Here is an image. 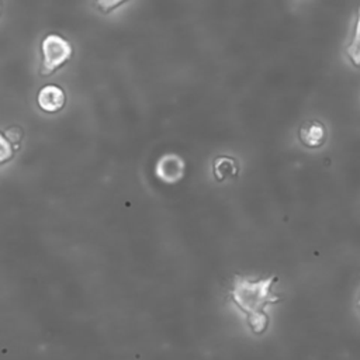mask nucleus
<instances>
[{
  "label": "nucleus",
  "mask_w": 360,
  "mask_h": 360,
  "mask_svg": "<svg viewBox=\"0 0 360 360\" xmlns=\"http://www.w3.org/2000/svg\"><path fill=\"white\" fill-rule=\"evenodd\" d=\"M122 1H125V0H97V6L103 11H110V10L115 8L117 6H120Z\"/></svg>",
  "instance_id": "nucleus-9"
},
{
  "label": "nucleus",
  "mask_w": 360,
  "mask_h": 360,
  "mask_svg": "<svg viewBox=\"0 0 360 360\" xmlns=\"http://www.w3.org/2000/svg\"><path fill=\"white\" fill-rule=\"evenodd\" d=\"M184 172H186L184 160L174 153L163 155L155 166L156 176L167 184H173L181 180L184 176Z\"/></svg>",
  "instance_id": "nucleus-4"
},
{
  "label": "nucleus",
  "mask_w": 360,
  "mask_h": 360,
  "mask_svg": "<svg viewBox=\"0 0 360 360\" xmlns=\"http://www.w3.org/2000/svg\"><path fill=\"white\" fill-rule=\"evenodd\" d=\"M298 139L307 149H319L326 143L328 129L316 118L305 120L298 129Z\"/></svg>",
  "instance_id": "nucleus-3"
},
{
  "label": "nucleus",
  "mask_w": 360,
  "mask_h": 360,
  "mask_svg": "<svg viewBox=\"0 0 360 360\" xmlns=\"http://www.w3.org/2000/svg\"><path fill=\"white\" fill-rule=\"evenodd\" d=\"M276 281V276L260 280H250L239 274L233 277L229 291L231 300L246 315L248 325L255 335H262L269 328L270 318L264 308L281 300L280 295L271 291Z\"/></svg>",
  "instance_id": "nucleus-1"
},
{
  "label": "nucleus",
  "mask_w": 360,
  "mask_h": 360,
  "mask_svg": "<svg viewBox=\"0 0 360 360\" xmlns=\"http://www.w3.org/2000/svg\"><path fill=\"white\" fill-rule=\"evenodd\" d=\"M357 305H359V308H360V295H359V300H357Z\"/></svg>",
  "instance_id": "nucleus-11"
},
{
  "label": "nucleus",
  "mask_w": 360,
  "mask_h": 360,
  "mask_svg": "<svg viewBox=\"0 0 360 360\" xmlns=\"http://www.w3.org/2000/svg\"><path fill=\"white\" fill-rule=\"evenodd\" d=\"M13 155H14V150L11 148L10 141L0 134V165L10 160L13 158Z\"/></svg>",
  "instance_id": "nucleus-8"
},
{
  "label": "nucleus",
  "mask_w": 360,
  "mask_h": 360,
  "mask_svg": "<svg viewBox=\"0 0 360 360\" xmlns=\"http://www.w3.org/2000/svg\"><path fill=\"white\" fill-rule=\"evenodd\" d=\"M345 55L354 68L360 69V7L357 8L356 13L352 38L345 48Z\"/></svg>",
  "instance_id": "nucleus-6"
},
{
  "label": "nucleus",
  "mask_w": 360,
  "mask_h": 360,
  "mask_svg": "<svg viewBox=\"0 0 360 360\" xmlns=\"http://www.w3.org/2000/svg\"><path fill=\"white\" fill-rule=\"evenodd\" d=\"M37 101L41 110L46 112H56L62 110L65 104V93L60 87L55 84H48L39 90Z\"/></svg>",
  "instance_id": "nucleus-5"
},
{
  "label": "nucleus",
  "mask_w": 360,
  "mask_h": 360,
  "mask_svg": "<svg viewBox=\"0 0 360 360\" xmlns=\"http://www.w3.org/2000/svg\"><path fill=\"white\" fill-rule=\"evenodd\" d=\"M41 49L44 56L41 73L45 76L53 73L59 66H62L72 56L70 44L65 38L56 34L46 35L45 39L42 41Z\"/></svg>",
  "instance_id": "nucleus-2"
},
{
  "label": "nucleus",
  "mask_w": 360,
  "mask_h": 360,
  "mask_svg": "<svg viewBox=\"0 0 360 360\" xmlns=\"http://www.w3.org/2000/svg\"><path fill=\"white\" fill-rule=\"evenodd\" d=\"M0 11H1V1H0Z\"/></svg>",
  "instance_id": "nucleus-12"
},
{
  "label": "nucleus",
  "mask_w": 360,
  "mask_h": 360,
  "mask_svg": "<svg viewBox=\"0 0 360 360\" xmlns=\"http://www.w3.org/2000/svg\"><path fill=\"white\" fill-rule=\"evenodd\" d=\"M212 172L218 181L233 179L238 176V172H239L238 162L229 156H219L214 160Z\"/></svg>",
  "instance_id": "nucleus-7"
},
{
  "label": "nucleus",
  "mask_w": 360,
  "mask_h": 360,
  "mask_svg": "<svg viewBox=\"0 0 360 360\" xmlns=\"http://www.w3.org/2000/svg\"><path fill=\"white\" fill-rule=\"evenodd\" d=\"M6 138L10 141V142H20L21 138H22V132L20 128H10L6 131Z\"/></svg>",
  "instance_id": "nucleus-10"
}]
</instances>
